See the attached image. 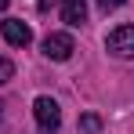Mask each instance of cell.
Instances as JSON below:
<instances>
[{
  "instance_id": "3",
  "label": "cell",
  "mask_w": 134,
  "mask_h": 134,
  "mask_svg": "<svg viewBox=\"0 0 134 134\" xmlns=\"http://www.w3.org/2000/svg\"><path fill=\"white\" fill-rule=\"evenodd\" d=\"M72 51H76V44L69 33H47L44 36V58H51V62H69Z\"/></svg>"
},
{
  "instance_id": "6",
  "label": "cell",
  "mask_w": 134,
  "mask_h": 134,
  "mask_svg": "<svg viewBox=\"0 0 134 134\" xmlns=\"http://www.w3.org/2000/svg\"><path fill=\"white\" fill-rule=\"evenodd\" d=\"M102 131V116L98 112H83L80 116V134H98Z\"/></svg>"
},
{
  "instance_id": "8",
  "label": "cell",
  "mask_w": 134,
  "mask_h": 134,
  "mask_svg": "<svg viewBox=\"0 0 134 134\" xmlns=\"http://www.w3.org/2000/svg\"><path fill=\"white\" fill-rule=\"evenodd\" d=\"M94 4H98V7H102V11L109 15V11H116V7H123L127 0H94Z\"/></svg>"
},
{
  "instance_id": "2",
  "label": "cell",
  "mask_w": 134,
  "mask_h": 134,
  "mask_svg": "<svg viewBox=\"0 0 134 134\" xmlns=\"http://www.w3.org/2000/svg\"><path fill=\"white\" fill-rule=\"evenodd\" d=\"M105 47H109V54L116 58H134V25H116L109 36H105Z\"/></svg>"
},
{
  "instance_id": "10",
  "label": "cell",
  "mask_w": 134,
  "mask_h": 134,
  "mask_svg": "<svg viewBox=\"0 0 134 134\" xmlns=\"http://www.w3.org/2000/svg\"><path fill=\"white\" fill-rule=\"evenodd\" d=\"M4 7H7V0H0V11H4Z\"/></svg>"
},
{
  "instance_id": "11",
  "label": "cell",
  "mask_w": 134,
  "mask_h": 134,
  "mask_svg": "<svg viewBox=\"0 0 134 134\" xmlns=\"http://www.w3.org/2000/svg\"><path fill=\"white\" fill-rule=\"evenodd\" d=\"M0 120H4V102H0Z\"/></svg>"
},
{
  "instance_id": "9",
  "label": "cell",
  "mask_w": 134,
  "mask_h": 134,
  "mask_svg": "<svg viewBox=\"0 0 134 134\" xmlns=\"http://www.w3.org/2000/svg\"><path fill=\"white\" fill-rule=\"evenodd\" d=\"M47 4H51V0H36V7H40V11H47Z\"/></svg>"
},
{
  "instance_id": "7",
  "label": "cell",
  "mask_w": 134,
  "mask_h": 134,
  "mask_svg": "<svg viewBox=\"0 0 134 134\" xmlns=\"http://www.w3.org/2000/svg\"><path fill=\"white\" fill-rule=\"evenodd\" d=\"M7 80H15V65H11V62H7V58L0 54V87H4Z\"/></svg>"
},
{
  "instance_id": "1",
  "label": "cell",
  "mask_w": 134,
  "mask_h": 134,
  "mask_svg": "<svg viewBox=\"0 0 134 134\" xmlns=\"http://www.w3.org/2000/svg\"><path fill=\"white\" fill-rule=\"evenodd\" d=\"M33 116H36L40 134H58V127H62V109H58V102H54V98L40 94V98L33 102Z\"/></svg>"
},
{
  "instance_id": "5",
  "label": "cell",
  "mask_w": 134,
  "mask_h": 134,
  "mask_svg": "<svg viewBox=\"0 0 134 134\" xmlns=\"http://www.w3.org/2000/svg\"><path fill=\"white\" fill-rule=\"evenodd\" d=\"M62 22L80 29L87 22V0H62Z\"/></svg>"
},
{
  "instance_id": "4",
  "label": "cell",
  "mask_w": 134,
  "mask_h": 134,
  "mask_svg": "<svg viewBox=\"0 0 134 134\" xmlns=\"http://www.w3.org/2000/svg\"><path fill=\"white\" fill-rule=\"evenodd\" d=\"M0 33H4V40H7V44H15V47L33 44V29H29L22 18H7V22H0Z\"/></svg>"
}]
</instances>
